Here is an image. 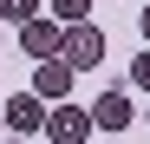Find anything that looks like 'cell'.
I'll use <instances>...</instances> for the list:
<instances>
[{"label":"cell","mask_w":150,"mask_h":144,"mask_svg":"<svg viewBox=\"0 0 150 144\" xmlns=\"http://www.w3.org/2000/svg\"><path fill=\"white\" fill-rule=\"evenodd\" d=\"M59 59H65V66H79V72H85V66H105V33H98L91 20H85V26H65Z\"/></svg>","instance_id":"6da1fadb"},{"label":"cell","mask_w":150,"mask_h":144,"mask_svg":"<svg viewBox=\"0 0 150 144\" xmlns=\"http://www.w3.org/2000/svg\"><path fill=\"white\" fill-rule=\"evenodd\" d=\"M98 125H91V105L79 111V105H52V111H46V138H52V144H85Z\"/></svg>","instance_id":"7a4b0ae2"},{"label":"cell","mask_w":150,"mask_h":144,"mask_svg":"<svg viewBox=\"0 0 150 144\" xmlns=\"http://www.w3.org/2000/svg\"><path fill=\"white\" fill-rule=\"evenodd\" d=\"M20 46H26L33 59H59V46H65V26L52 13H39V20H26V26H20Z\"/></svg>","instance_id":"3957f363"},{"label":"cell","mask_w":150,"mask_h":144,"mask_svg":"<svg viewBox=\"0 0 150 144\" xmlns=\"http://www.w3.org/2000/svg\"><path fill=\"white\" fill-rule=\"evenodd\" d=\"M72 72H79V66H65V59H39L33 66V92H39L46 105H65L72 98Z\"/></svg>","instance_id":"277c9868"},{"label":"cell","mask_w":150,"mask_h":144,"mask_svg":"<svg viewBox=\"0 0 150 144\" xmlns=\"http://www.w3.org/2000/svg\"><path fill=\"white\" fill-rule=\"evenodd\" d=\"M46 111H52V105H46L39 92H13V98H7V131H20V138L46 131Z\"/></svg>","instance_id":"5b68a950"},{"label":"cell","mask_w":150,"mask_h":144,"mask_svg":"<svg viewBox=\"0 0 150 144\" xmlns=\"http://www.w3.org/2000/svg\"><path fill=\"white\" fill-rule=\"evenodd\" d=\"M131 98H124V92H105V98H98L91 105V125H105V131H124V125H131Z\"/></svg>","instance_id":"8992f818"},{"label":"cell","mask_w":150,"mask_h":144,"mask_svg":"<svg viewBox=\"0 0 150 144\" xmlns=\"http://www.w3.org/2000/svg\"><path fill=\"white\" fill-rule=\"evenodd\" d=\"M52 20H59V26H85V20H91V0H52Z\"/></svg>","instance_id":"52a82bcc"},{"label":"cell","mask_w":150,"mask_h":144,"mask_svg":"<svg viewBox=\"0 0 150 144\" xmlns=\"http://www.w3.org/2000/svg\"><path fill=\"white\" fill-rule=\"evenodd\" d=\"M39 7H46V0H7V13H0V20H13V26H26V20H39Z\"/></svg>","instance_id":"ba28073f"},{"label":"cell","mask_w":150,"mask_h":144,"mask_svg":"<svg viewBox=\"0 0 150 144\" xmlns=\"http://www.w3.org/2000/svg\"><path fill=\"white\" fill-rule=\"evenodd\" d=\"M131 85H144V92H150V46H144V59L131 66Z\"/></svg>","instance_id":"9c48e42d"},{"label":"cell","mask_w":150,"mask_h":144,"mask_svg":"<svg viewBox=\"0 0 150 144\" xmlns=\"http://www.w3.org/2000/svg\"><path fill=\"white\" fill-rule=\"evenodd\" d=\"M137 26H144V46H150V7H144V13H137Z\"/></svg>","instance_id":"30bf717a"},{"label":"cell","mask_w":150,"mask_h":144,"mask_svg":"<svg viewBox=\"0 0 150 144\" xmlns=\"http://www.w3.org/2000/svg\"><path fill=\"white\" fill-rule=\"evenodd\" d=\"M0 125H7V105H0Z\"/></svg>","instance_id":"8fae6325"},{"label":"cell","mask_w":150,"mask_h":144,"mask_svg":"<svg viewBox=\"0 0 150 144\" xmlns=\"http://www.w3.org/2000/svg\"><path fill=\"white\" fill-rule=\"evenodd\" d=\"M0 13H7V0H0Z\"/></svg>","instance_id":"7c38bea8"}]
</instances>
